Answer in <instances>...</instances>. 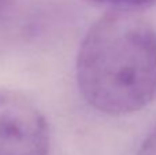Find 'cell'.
<instances>
[{
  "label": "cell",
  "instance_id": "6da1fadb",
  "mask_svg": "<svg viewBox=\"0 0 156 155\" xmlns=\"http://www.w3.org/2000/svg\"><path fill=\"white\" fill-rule=\"evenodd\" d=\"M86 103L108 115L145 107L156 93V33L134 11L114 10L86 32L77 56Z\"/></svg>",
  "mask_w": 156,
  "mask_h": 155
},
{
  "label": "cell",
  "instance_id": "7a4b0ae2",
  "mask_svg": "<svg viewBox=\"0 0 156 155\" xmlns=\"http://www.w3.org/2000/svg\"><path fill=\"white\" fill-rule=\"evenodd\" d=\"M49 128L25 95L0 89V155H48Z\"/></svg>",
  "mask_w": 156,
  "mask_h": 155
},
{
  "label": "cell",
  "instance_id": "3957f363",
  "mask_svg": "<svg viewBox=\"0 0 156 155\" xmlns=\"http://www.w3.org/2000/svg\"><path fill=\"white\" fill-rule=\"evenodd\" d=\"M99 5H107L114 10H127L136 11L140 8L151 7L156 3V0H89Z\"/></svg>",
  "mask_w": 156,
  "mask_h": 155
},
{
  "label": "cell",
  "instance_id": "277c9868",
  "mask_svg": "<svg viewBox=\"0 0 156 155\" xmlns=\"http://www.w3.org/2000/svg\"><path fill=\"white\" fill-rule=\"evenodd\" d=\"M138 155H156V126L141 146Z\"/></svg>",
  "mask_w": 156,
  "mask_h": 155
},
{
  "label": "cell",
  "instance_id": "5b68a950",
  "mask_svg": "<svg viewBox=\"0 0 156 155\" xmlns=\"http://www.w3.org/2000/svg\"><path fill=\"white\" fill-rule=\"evenodd\" d=\"M10 3H11V0H0V15L5 13V10L8 8Z\"/></svg>",
  "mask_w": 156,
  "mask_h": 155
}]
</instances>
